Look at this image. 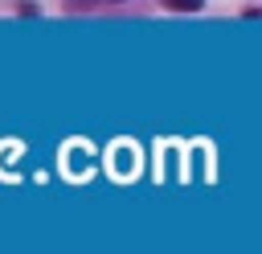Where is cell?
I'll list each match as a JSON object with an SVG mask.
<instances>
[{"mask_svg": "<svg viewBox=\"0 0 262 254\" xmlns=\"http://www.w3.org/2000/svg\"><path fill=\"white\" fill-rule=\"evenodd\" d=\"M164 4H168V8H176V12H196L205 0H164Z\"/></svg>", "mask_w": 262, "mask_h": 254, "instance_id": "obj_1", "label": "cell"}]
</instances>
